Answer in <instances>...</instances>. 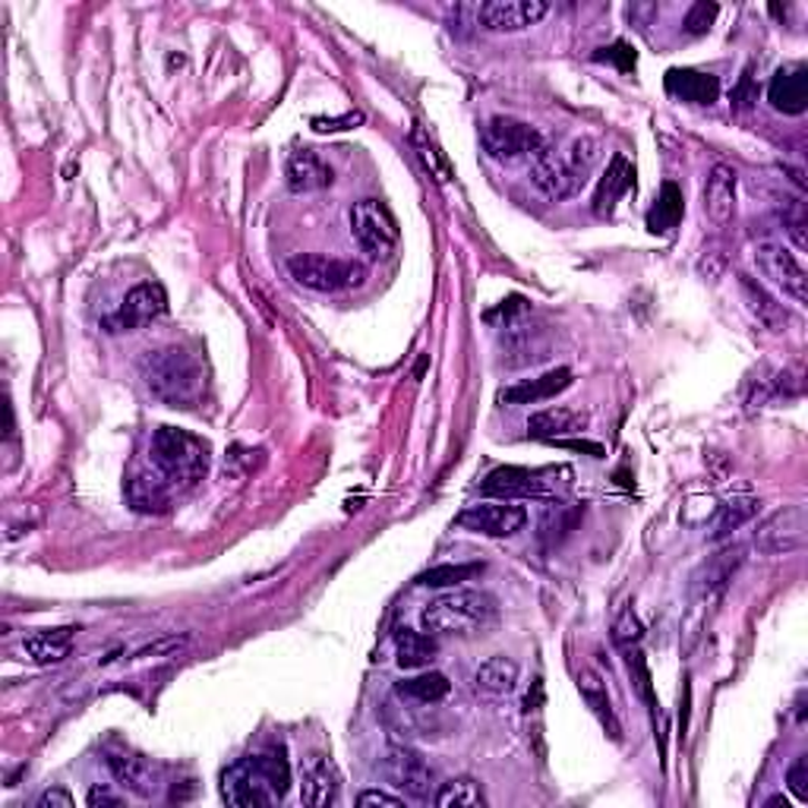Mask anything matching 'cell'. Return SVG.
I'll return each instance as SVG.
<instances>
[{"label": "cell", "instance_id": "6da1fadb", "mask_svg": "<svg viewBox=\"0 0 808 808\" xmlns=\"http://www.w3.org/2000/svg\"><path fill=\"white\" fill-rule=\"evenodd\" d=\"M146 389L168 408H197L206 395V367L193 351L180 345H164L146 351L139 360Z\"/></svg>", "mask_w": 808, "mask_h": 808}, {"label": "cell", "instance_id": "7a4b0ae2", "mask_svg": "<svg viewBox=\"0 0 808 808\" xmlns=\"http://www.w3.org/2000/svg\"><path fill=\"white\" fill-rule=\"evenodd\" d=\"M288 789H291V768L276 751L250 755L221 774V799L237 808L276 806L278 799H285Z\"/></svg>", "mask_w": 808, "mask_h": 808}, {"label": "cell", "instance_id": "3957f363", "mask_svg": "<svg viewBox=\"0 0 808 808\" xmlns=\"http://www.w3.org/2000/svg\"><path fill=\"white\" fill-rule=\"evenodd\" d=\"M597 158H600V142L591 137L575 139L569 152H552L543 146L531 158V180L543 197L572 199L591 178Z\"/></svg>", "mask_w": 808, "mask_h": 808}, {"label": "cell", "instance_id": "277c9868", "mask_svg": "<svg viewBox=\"0 0 808 808\" xmlns=\"http://www.w3.org/2000/svg\"><path fill=\"white\" fill-rule=\"evenodd\" d=\"M149 458H152V471L171 487V493L193 490L209 471V446L199 436L178 427L156 430Z\"/></svg>", "mask_w": 808, "mask_h": 808}, {"label": "cell", "instance_id": "5b68a950", "mask_svg": "<svg viewBox=\"0 0 808 808\" xmlns=\"http://www.w3.org/2000/svg\"><path fill=\"white\" fill-rule=\"evenodd\" d=\"M499 616V607L490 593L483 591H449L436 597L427 610L420 612V626L427 635H455V638H471L483 635Z\"/></svg>", "mask_w": 808, "mask_h": 808}, {"label": "cell", "instance_id": "8992f818", "mask_svg": "<svg viewBox=\"0 0 808 808\" xmlns=\"http://www.w3.org/2000/svg\"><path fill=\"white\" fill-rule=\"evenodd\" d=\"M288 272L297 285L319 291V295H336L348 288H360L367 281V266L355 259H332L319 253H297L288 259Z\"/></svg>", "mask_w": 808, "mask_h": 808}, {"label": "cell", "instance_id": "52a82bcc", "mask_svg": "<svg viewBox=\"0 0 808 808\" xmlns=\"http://www.w3.org/2000/svg\"><path fill=\"white\" fill-rule=\"evenodd\" d=\"M351 237L370 259H386L398 243V221L392 209L379 199H360L351 209Z\"/></svg>", "mask_w": 808, "mask_h": 808}, {"label": "cell", "instance_id": "ba28073f", "mask_svg": "<svg viewBox=\"0 0 808 808\" xmlns=\"http://www.w3.org/2000/svg\"><path fill=\"white\" fill-rule=\"evenodd\" d=\"M483 152L496 161H515V158H533L543 149V137L531 123L515 118H493L480 130Z\"/></svg>", "mask_w": 808, "mask_h": 808}, {"label": "cell", "instance_id": "9c48e42d", "mask_svg": "<svg viewBox=\"0 0 808 808\" xmlns=\"http://www.w3.org/2000/svg\"><path fill=\"white\" fill-rule=\"evenodd\" d=\"M755 262H758V269H761V272H765V276H768L770 281L792 300V303L806 307L808 272L792 250H787L784 243H774V240H761V243L755 247Z\"/></svg>", "mask_w": 808, "mask_h": 808}, {"label": "cell", "instance_id": "30bf717a", "mask_svg": "<svg viewBox=\"0 0 808 808\" xmlns=\"http://www.w3.org/2000/svg\"><path fill=\"white\" fill-rule=\"evenodd\" d=\"M808 540V509L802 502L787 506L780 512H774L755 533V547L768 556H787V552H799Z\"/></svg>", "mask_w": 808, "mask_h": 808}, {"label": "cell", "instance_id": "8fae6325", "mask_svg": "<svg viewBox=\"0 0 808 808\" xmlns=\"http://www.w3.org/2000/svg\"><path fill=\"white\" fill-rule=\"evenodd\" d=\"M455 525L471 533H483V537H512L528 525V509L512 502V499L480 502V506H471V509L458 515Z\"/></svg>", "mask_w": 808, "mask_h": 808}, {"label": "cell", "instance_id": "7c38bea8", "mask_svg": "<svg viewBox=\"0 0 808 808\" xmlns=\"http://www.w3.org/2000/svg\"><path fill=\"white\" fill-rule=\"evenodd\" d=\"M382 774L395 789H401L411 799H430L433 789V770L430 765L417 755L415 749L405 746H392L382 758Z\"/></svg>", "mask_w": 808, "mask_h": 808}, {"label": "cell", "instance_id": "4fadbf2b", "mask_svg": "<svg viewBox=\"0 0 808 808\" xmlns=\"http://www.w3.org/2000/svg\"><path fill=\"white\" fill-rule=\"evenodd\" d=\"M550 13V3L543 0H490L477 7V22L487 32H521L537 26Z\"/></svg>", "mask_w": 808, "mask_h": 808}, {"label": "cell", "instance_id": "5bb4252c", "mask_svg": "<svg viewBox=\"0 0 808 808\" xmlns=\"http://www.w3.org/2000/svg\"><path fill=\"white\" fill-rule=\"evenodd\" d=\"M164 310H168L164 288L158 281H142L123 297L120 310L111 316V326H114V332H137L142 326L156 322L158 316H164Z\"/></svg>", "mask_w": 808, "mask_h": 808}, {"label": "cell", "instance_id": "9a60e30c", "mask_svg": "<svg viewBox=\"0 0 808 808\" xmlns=\"http://www.w3.org/2000/svg\"><path fill=\"white\" fill-rule=\"evenodd\" d=\"M768 101L780 114H806L808 108V70L802 63L780 67L768 82Z\"/></svg>", "mask_w": 808, "mask_h": 808}, {"label": "cell", "instance_id": "2e32d148", "mask_svg": "<svg viewBox=\"0 0 808 808\" xmlns=\"http://www.w3.org/2000/svg\"><path fill=\"white\" fill-rule=\"evenodd\" d=\"M108 768L114 774V780H118L120 787L130 789L133 796L139 799H152L158 789V777H156V768L146 761V758H139V755H130V751H111L108 755Z\"/></svg>", "mask_w": 808, "mask_h": 808}, {"label": "cell", "instance_id": "e0dca14e", "mask_svg": "<svg viewBox=\"0 0 808 808\" xmlns=\"http://www.w3.org/2000/svg\"><path fill=\"white\" fill-rule=\"evenodd\" d=\"M480 490L487 496H499V499H528V496L543 493L547 483L540 480V473L528 471V468H496L483 477Z\"/></svg>", "mask_w": 808, "mask_h": 808}, {"label": "cell", "instance_id": "ac0fdd59", "mask_svg": "<svg viewBox=\"0 0 808 808\" xmlns=\"http://www.w3.org/2000/svg\"><path fill=\"white\" fill-rule=\"evenodd\" d=\"M572 386V370L559 367V370H550L543 373L540 379H531V382H518V386H509L499 392V401L502 405H537V401H547V398H556L559 392H566Z\"/></svg>", "mask_w": 808, "mask_h": 808}, {"label": "cell", "instance_id": "d6986e66", "mask_svg": "<svg viewBox=\"0 0 808 808\" xmlns=\"http://www.w3.org/2000/svg\"><path fill=\"white\" fill-rule=\"evenodd\" d=\"M667 92L676 99L689 101V104H714L720 99V79L714 73H698V70H686V67H672L667 73Z\"/></svg>", "mask_w": 808, "mask_h": 808}, {"label": "cell", "instance_id": "ffe728a7", "mask_svg": "<svg viewBox=\"0 0 808 808\" xmlns=\"http://www.w3.org/2000/svg\"><path fill=\"white\" fill-rule=\"evenodd\" d=\"M631 187H635V168H631V161L622 152H616L610 164H607V174L600 178L597 193H593V212L597 216H612L616 202L626 197Z\"/></svg>", "mask_w": 808, "mask_h": 808}, {"label": "cell", "instance_id": "44dd1931", "mask_svg": "<svg viewBox=\"0 0 808 808\" xmlns=\"http://www.w3.org/2000/svg\"><path fill=\"white\" fill-rule=\"evenodd\" d=\"M288 187L291 193H313V190H326L332 183V168L316 156L313 149H300L288 158Z\"/></svg>", "mask_w": 808, "mask_h": 808}, {"label": "cell", "instance_id": "7402d4cb", "mask_svg": "<svg viewBox=\"0 0 808 808\" xmlns=\"http://www.w3.org/2000/svg\"><path fill=\"white\" fill-rule=\"evenodd\" d=\"M578 691H581V698H585V705L591 708L593 717L600 720V727L610 732L612 742H622V724H619V717H616V710H612L607 682H603L593 670H581V676H578Z\"/></svg>", "mask_w": 808, "mask_h": 808}, {"label": "cell", "instance_id": "603a6c76", "mask_svg": "<svg viewBox=\"0 0 808 808\" xmlns=\"http://www.w3.org/2000/svg\"><path fill=\"white\" fill-rule=\"evenodd\" d=\"M123 493L130 499V506L137 512L146 515H161L168 512V502H171V487L158 477L156 471H139L127 480Z\"/></svg>", "mask_w": 808, "mask_h": 808}, {"label": "cell", "instance_id": "cb8c5ba5", "mask_svg": "<svg viewBox=\"0 0 808 808\" xmlns=\"http://www.w3.org/2000/svg\"><path fill=\"white\" fill-rule=\"evenodd\" d=\"M705 212L714 225H727L736 212V171L717 164L705 187Z\"/></svg>", "mask_w": 808, "mask_h": 808}, {"label": "cell", "instance_id": "d4e9b609", "mask_svg": "<svg viewBox=\"0 0 808 808\" xmlns=\"http://www.w3.org/2000/svg\"><path fill=\"white\" fill-rule=\"evenodd\" d=\"M73 635H77V629H70V626H63V629L36 631V635H29V638L22 641V654H26L32 664H39V667H51V664H60V660L70 657Z\"/></svg>", "mask_w": 808, "mask_h": 808}, {"label": "cell", "instance_id": "484cf974", "mask_svg": "<svg viewBox=\"0 0 808 808\" xmlns=\"http://www.w3.org/2000/svg\"><path fill=\"white\" fill-rule=\"evenodd\" d=\"M518 686V664L509 657H490L473 672V689L487 698H506Z\"/></svg>", "mask_w": 808, "mask_h": 808}, {"label": "cell", "instance_id": "4316f807", "mask_svg": "<svg viewBox=\"0 0 808 808\" xmlns=\"http://www.w3.org/2000/svg\"><path fill=\"white\" fill-rule=\"evenodd\" d=\"M588 427V415L572 408H547L528 420V433L533 439H559V436L581 433Z\"/></svg>", "mask_w": 808, "mask_h": 808}, {"label": "cell", "instance_id": "83f0119b", "mask_svg": "<svg viewBox=\"0 0 808 808\" xmlns=\"http://www.w3.org/2000/svg\"><path fill=\"white\" fill-rule=\"evenodd\" d=\"M336 799H338L336 768H332V761H326V758L313 755V758H310V768L303 774V802L313 808H322L332 806Z\"/></svg>", "mask_w": 808, "mask_h": 808}, {"label": "cell", "instance_id": "f1b7e54d", "mask_svg": "<svg viewBox=\"0 0 808 808\" xmlns=\"http://www.w3.org/2000/svg\"><path fill=\"white\" fill-rule=\"evenodd\" d=\"M395 651H398V667L401 670H420V667L433 664L439 645H436L433 635H427V631L401 629L395 635Z\"/></svg>", "mask_w": 808, "mask_h": 808}, {"label": "cell", "instance_id": "f546056e", "mask_svg": "<svg viewBox=\"0 0 808 808\" xmlns=\"http://www.w3.org/2000/svg\"><path fill=\"white\" fill-rule=\"evenodd\" d=\"M742 566V550L739 547H732V550H724L717 552V556H710L708 562L698 569L695 575V591L698 593H714L720 591L727 581L732 578V572Z\"/></svg>", "mask_w": 808, "mask_h": 808}, {"label": "cell", "instance_id": "4dcf8cb0", "mask_svg": "<svg viewBox=\"0 0 808 808\" xmlns=\"http://www.w3.org/2000/svg\"><path fill=\"white\" fill-rule=\"evenodd\" d=\"M449 689H452V682L442 672H423L415 679H401L395 686V695L405 701H415V705H436L449 695Z\"/></svg>", "mask_w": 808, "mask_h": 808}, {"label": "cell", "instance_id": "1f68e13d", "mask_svg": "<svg viewBox=\"0 0 808 808\" xmlns=\"http://www.w3.org/2000/svg\"><path fill=\"white\" fill-rule=\"evenodd\" d=\"M742 295H746V300H749V310L755 316H758V322L765 326V329H770V332H780V326H787L789 322V316L787 310L774 300V297L761 288V285H755L751 278L742 276Z\"/></svg>", "mask_w": 808, "mask_h": 808}, {"label": "cell", "instance_id": "d6a6232c", "mask_svg": "<svg viewBox=\"0 0 808 808\" xmlns=\"http://www.w3.org/2000/svg\"><path fill=\"white\" fill-rule=\"evenodd\" d=\"M686 212V199H682V190L676 183H664L660 197L654 202V209L648 212V228L654 235H664L679 225V218Z\"/></svg>", "mask_w": 808, "mask_h": 808}, {"label": "cell", "instance_id": "836d02e7", "mask_svg": "<svg viewBox=\"0 0 808 808\" xmlns=\"http://www.w3.org/2000/svg\"><path fill=\"white\" fill-rule=\"evenodd\" d=\"M755 512H758V499H751V496H736L730 502H724V506H720V515H717V521H714L710 537H714V540L730 537V533L739 531L742 525H749L751 518H755Z\"/></svg>", "mask_w": 808, "mask_h": 808}, {"label": "cell", "instance_id": "e575fe53", "mask_svg": "<svg viewBox=\"0 0 808 808\" xmlns=\"http://www.w3.org/2000/svg\"><path fill=\"white\" fill-rule=\"evenodd\" d=\"M433 802L439 808H473L483 806V789L473 777H455L449 784H442V789L433 796Z\"/></svg>", "mask_w": 808, "mask_h": 808}, {"label": "cell", "instance_id": "d590c367", "mask_svg": "<svg viewBox=\"0 0 808 808\" xmlns=\"http://www.w3.org/2000/svg\"><path fill=\"white\" fill-rule=\"evenodd\" d=\"M483 572V566H436V569H427V572L417 578L420 588H455L461 581H471L473 575Z\"/></svg>", "mask_w": 808, "mask_h": 808}, {"label": "cell", "instance_id": "8d00e7d4", "mask_svg": "<svg viewBox=\"0 0 808 808\" xmlns=\"http://www.w3.org/2000/svg\"><path fill=\"white\" fill-rule=\"evenodd\" d=\"M190 648V638L187 635H171V638H158L152 645H146V648H139L133 654V660H152V657H178L180 651H187Z\"/></svg>", "mask_w": 808, "mask_h": 808}, {"label": "cell", "instance_id": "74e56055", "mask_svg": "<svg viewBox=\"0 0 808 808\" xmlns=\"http://www.w3.org/2000/svg\"><path fill=\"white\" fill-rule=\"evenodd\" d=\"M717 20V3H695L686 17V32L689 36H705Z\"/></svg>", "mask_w": 808, "mask_h": 808}, {"label": "cell", "instance_id": "f35d334b", "mask_svg": "<svg viewBox=\"0 0 808 808\" xmlns=\"http://www.w3.org/2000/svg\"><path fill=\"white\" fill-rule=\"evenodd\" d=\"M787 787L799 802H806L808 806V755H799V758L792 761V768L787 770Z\"/></svg>", "mask_w": 808, "mask_h": 808}, {"label": "cell", "instance_id": "ab89813d", "mask_svg": "<svg viewBox=\"0 0 808 808\" xmlns=\"http://www.w3.org/2000/svg\"><path fill=\"white\" fill-rule=\"evenodd\" d=\"M612 638H616V645H622V648H631V645L641 641V626H638V619H635L629 610L619 616V622H616V629H612Z\"/></svg>", "mask_w": 808, "mask_h": 808}, {"label": "cell", "instance_id": "60d3db41", "mask_svg": "<svg viewBox=\"0 0 808 808\" xmlns=\"http://www.w3.org/2000/svg\"><path fill=\"white\" fill-rule=\"evenodd\" d=\"M635 48L631 44H626V41H616L612 48H600L597 54H593V60H610V63H619V70H631L635 67Z\"/></svg>", "mask_w": 808, "mask_h": 808}, {"label": "cell", "instance_id": "b9f144b4", "mask_svg": "<svg viewBox=\"0 0 808 808\" xmlns=\"http://www.w3.org/2000/svg\"><path fill=\"white\" fill-rule=\"evenodd\" d=\"M357 123H363L360 111H351L345 118H313L316 133H338V130H355Z\"/></svg>", "mask_w": 808, "mask_h": 808}, {"label": "cell", "instance_id": "7bdbcfd3", "mask_svg": "<svg viewBox=\"0 0 808 808\" xmlns=\"http://www.w3.org/2000/svg\"><path fill=\"white\" fill-rule=\"evenodd\" d=\"M363 808L370 806H382V808H405V799H398V796H389V792H382V789H367V792H360V799H357Z\"/></svg>", "mask_w": 808, "mask_h": 808}, {"label": "cell", "instance_id": "ee69618b", "mask_svg": "<svg viewBox=\"0 0 808 808\" xmlns=\"http://www.w3.org/2000/svg\"><path fill=\"white\" fill-rule=\"evenodd\" d=\"M784 221H787V231H789V237L796 240V247H799V250H806L808 237H806V231H802V228H806V216H802V206L796 202L792 216H784Z\"/></svg>", "mask_w": 808, "mask_h": 808}, {"label": "cell", "instance_id": "f6af8a7d", "mask_svg": "<svg viewBox=\"0 0 808 808\" xmlns=\"http://www.w3.org/2000/svg\"><path fill=\"white\" fill-rule=\"evenodd\" d=\"M73 796L67 792V789H48V792H41V799H39V808H73Z\"/></svg>", "mask_w": 808, "mask_h": 808}, {"label": "cell", "instance_id": "bcb514c9", "mask_svg": "<svg viewBox=\"0 0 808 808\" xmlns=\"http://www.w3.org/2000/svg\"><path fill=\"white\" fill-rule=\"evenodd\" d=\"M86 802H89L92 808L123 806V796H118V792H111V789H104V787H92L89 789V796H86Z\"/></svg>", "mask_w": 808, "mask_h": 808}, {"label": "cell", "instance_id": "7dc6e473", "mask_svg": "<svg viewBox=\"0 0 808 808\" xmlns=\"http://www.w3.org/2000/svg\"><path fill=\"white\" fill-rule=\"evenodd\" d=\"M749 82H751V73L746 70V77H742V82H739V89L732 92V99H736V104H739V108H749V99H751Z\"/></svg>", "mask_w": 808, "mask_h": 808}, {"label": "cell", "instance_id": "c3c4849f", "mask_svg": "<svg viewBox=\"0 0 808 808\" xmlns=\"http://www.w3.org/2000/svg\"><path fill=\"white\" fill-rule=\"evenodd\" d=\"M777 806L789 808V802H787V799H784V796H774V799H768V808H777Z\"/></svg>", "mask_w": 808, "mask_h": 808}]
</instances>
